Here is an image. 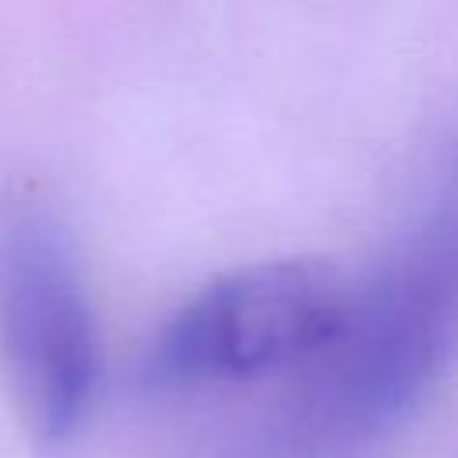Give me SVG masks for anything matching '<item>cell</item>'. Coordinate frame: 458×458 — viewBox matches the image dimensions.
I'll return each instance as SVG.
<instances>
[{
  "label": "cell",
  "instance_id": "3",
  "mask_svg": "<svg viewBox=\"0 0 458 458\" xmlns=\"http://www.w3.org/2000/svg\"><path fill=\"white\" fill-rule=\"evenodd\" d=\"M0 351L36 433L68 437L93 404L100 347L72 250L43 218L18 222L0 247Z\"/></svg>",
  "mask_w": 458,
  "mask_h": 458
},
{
  "label": "cell",
  "instance_id": "2",
  "mask_svg": "<svg viewBox=\"0 0 458 458\" xmlns=\"http://www.w3.org/2000/svg\"><path fill=\"white\" fill-rule=\"evenodd\" d=\"M351 297L354 283L315 258L229 268L165 322L147 376L161 386H211L315 365L344 333Z\"/></svg>",
  "mask_w": 458,
  "mask_h": 458
},
{
  "label": "cell",
  "instance_id": "1",
  "mask_svg": "<svg viewBox=\"0 0 458 458\" xmlns=\"http://www.w3.org/2000/svg\"><path fill=\"white\" fill-rule=\"evenodd\" d=\"M458 351V197L361 286L293 415V444L358 447L404 419Z\"/></svg>",
  "mask_w": 458,
  "mask_h": 458
}]
</instances>
